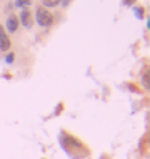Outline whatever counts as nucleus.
I'll list each match as a JSON object with an SVG mask.
<instances>
[{
  "instance_id": "4",
  "label": "nucleus",
  "mask_w": 150,
  "mask_h": 159,
  "mask_svg": "<svg viewBox=\"0 0 150 159\" xmlns=\"http://www.w3.org/2000/svg\"><path fill=\"white\" fill-rule=\"evenodd\" d=\"M6 28H8L10 33H15L16 28H18V18L16 16H10L8 20H6Z\"/></svg>"
},
{
  "instance_id": "8",
  "label": "nucleus",
  "mask_w": 150,
  "mask_h": 159,
  "mask_svg": "<svg viewBox=\"0 0 150 159\" xmlns=\"http://www.w3.org/2000/svg\"><path fill=\"white\" fill-rule=\"evenodd\" d=\"M131 2H132V0H127V3H131Z\"/></svg>"
},
{
  "instance_id": "7",
  "label": "nucleus",
  "mask_w": 150,
  "mask_h": 159,
  "mask_svg": "<svg viewBox=\"0 0 150 159\" xmlns=\"http://www.w3.org/2000/svg\"><path fill=\"white\" fill-rule=\"evenodd\" d=\"M69 2H71V0H63L61 3H63V7H68V3H69Z\"/></svg>"
},
{
  "instance_id": "1",
  "label": "nucleus",
  "mask_w": 150,
  "mask_h": 159,
  "mask_svg": "<svg viewBox=\"0 0 150 159\" xmlns=\"http://www.w3.org/2000/svg\"><path fill=\"white\" fill-rule=\"evenodd\" d=\"M35 20H37V23L40 26H50L53 23V15L47 8H44V7H39L35 10Z\"/></svg>"
},
{
  "instance_id": "2",
  "label": "nucleus",
  "mask_w": 150,
  "mask_h": 159,
  "mask_svg": "<svg viewBox=\"0 0 150 159\" xmlns=\"http://www.w3.org/2000/svg\"><path fill=\"white\" fill-rule=\"evenodd\" d=\"M10 49V38L5 33L3 26H0V50H8Z\"/></svg>"
},
{
  "instance_id": "5",
  "label": "nucleus",
  "mask_w": 150,
  "mask_h": 159,
  "mask_svg": "<svg viewBox=\"0 0 150 159\" xmlns=\"http://www.w3.org/2000/svg\"><path fill=\"white\" fill-rule=\"evenodd\" d=\"M29 3H31V0H16V7H19V8H21V7H23V8H26Z\"/></svg>"
},
{
  "instance_id": "6",
  "label": "nucleus",
  "mask_w": 150,
  "mask_h": 159,
  "mask_svg": "<svg viewBox=\"0 0 150 159\" xmlns=\"http://www.w3.org/2000/svg\"><path fill=\"white\" fill-rule=\"evenodd\" d=\"M13 57H15L13 54H8V55H6V59H5V60H6V63H11V62H13Z\"/></svg>"
},
{
  "instance_id": "3",
  "label": "nucleus",
  "mask_w": 150,
  "mask_h": 159,
  "mask_svg": "<svg viewBox=\"0 0 150 159\" xmlns=\"http://www.w3.org/2000/svg\"><path fill=\"white\" fill-rule=\"evenodd\" d=\"M21 23H23L24 28H31L32 26V20H31V13L27 10L21 11Z\"/></svg>"
}]
</instances>
